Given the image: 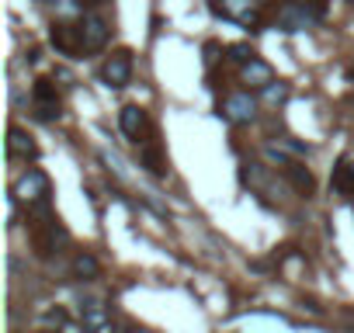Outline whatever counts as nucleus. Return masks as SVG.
Returning <instances> with one entry per match:
<instances>
[{
	"label": "nucleus",
	"instance_id": "nucleus-1",
	"mask_svg": "<svg viewBox=\"0 0 354 333\" xmlns=\"http://www.w3.org/2000/svg\"><path fill=\"white\" fill-rule=\"evenodd\" d=\"M319 18H323V11H319V8L299 4V0H288V4L278 11V21H281V28H285V32H306V28H313Z\"/></svg>",
	"mask_w": 354,
	"mask_h": 333
},
{
	"label": "nucleus",
	"instance_id": "nucleus-2",
	"mask_svg": "<svg viewBox=\"0 0 354 333\" xmlns=\"http://www.w3.org/2000/svg\"><path fill=\"white\" fill-rule=\"evenodd\" d=\"M18 202H25V205H35V202H42V198H49V178L42 174V171H28V174H21L18 181H15V191H11Z\"/></svg>",
	"mask_w": 354,
	"mask_h": 333
},
{
	"label": "nucleus",
	"instance_id": "nucleus-3",
	"mask_svg": "<svg viewBox=\"0 0 354 333\" xmlns=\"http://www.w3.org/2000/svg\"><path fill=\"white\" fill-rule=\"evenodd\" d=\"M101 80H104L108 87H125V84L132 80V53H129V49L111 53L108 63H104V70H101Z\"/></svg>",
	"mask_w": 354,
	"mask_h": 333
},
{
	"label": "nucleus",
	"instance_id": "nucleus-4",
	"mask_svg": "<svg viewBox=\"0 0 354 333\" xmlns=\"http://www.w3.org/2000/svg\"><path fill=\"white\" fill-rule=\"evenodd\" d=\"M53 46H56V53H63L70 59H77V53H87L84 49V35H80V25L73 28L66 21H56L53 25Z\"/></svg>",
	"mask_w": 354,
	"mask_h": 333
},
{
	"label": "nucleus",
	"instance_id": "nucleus-5",
	"mask_svg": "<svg viewBox=\"0 0 354 333\" xmlns=\"http://www.w3.org/2000/svg\"><path fill=\"white\" fill-rule=\"evenodd\" d=\"M32 94H35V115H39L42 122L59 118V94H56L53 80H46V77H42V80H35Z\"/></svg>",
	"mask_w": 354,
	"mask_h": 333
},
{
	"label": "nucleus",
	"instance_id": "nucleus-6",
	"mask_svg": "<svg viewBox=\"0 0 354 333\" xmlns=\"http://www.w3.org/2000/svg\"><path fill=\"white\" fill-rule=\"evenodd\" d=\"M223 115H226L233 125H247V122H254V115H257V101H254V94H247V91L230 94Z\"/></svg>",
	"mask_w": 354,
	"mask_h": 333
},
{
	"label": "nucleus",
	"instance_id": "nucleus-7",
	"mask_svg": "<svg viewBox=\"0 0 354 333\" xmlns=\"http://www.w3.org/2000/svg\"><path fill=\"white\" fill-rule=\"evenodd\" d=\"M80 35H84V49L87 53H97L108 42V21L101 15H84L80 18Z\"/></svg>",
	"mask_w": 354,
	"mask_h": 333
},
{
	"label": "nucleus",
	"instance_id": "nucleus-8",
	"mask_svg": "<svg viewBox=\"0 0 354 333\" xmlns=\"http://www.w3.org/2000/svg\"><path fill=\"white\" fill-rule=\"evenodd\" d=\"M63 243H70V233L49 216V219L42 222V233H35V250H39L42 257H49V254H56V247H63Z\"/></svg>",
	"mask_w": 354,
	"mask_h": 333
},
{
	"label": "nucleus",
	"instance_id": "nucleus-9",
	"mask_svg": "<svg viewBox=\"0 0 354 333\" xmlns=\"http://www.w3.org/2000/svg\"><path fill=\"white\" fill-rule=\"evenodd\" d=\"M80 323H84V330H87V333H104V330H108V323H111L108 305H104V302H97V298H87V302L80 305Z\"/></svg>",
	"mask_w": 354,
	"mask_h": 333
},
{
	"label": "nucleus",
	"instance_id": "nucleus-10",
	"mask_svg": "<svg viewBox=\"0 0 354 333\" xmlns=\"http://www.w3.org/2000/svg\"><path fill=\"white\" fill-rule=\"evenodd\" d=\"M118 125H122V132L132 139V142H139V135L146 132V111L139 108V104H125L122 111H118Z\"/></svg>",
	"mask_w": 354,
	"mask_h": 333
},
{
	"label": "nucleus",
	"instance_id": "nucleus-11",
	"mask_svg": "<svg viewBox=\"0 0 354 333\" xmlns=\"http://www.w3.org/2000/svg\"><path fill=\"white\" fill-rule=\"evenodd\" d=\"M330 184H333V191H337V195H344V198H351V195H354V163H351L347 156H344V160H337Z\"/></svg>",
	"mask_w": 354,
	"mask_h": 333
},
{
	"label": "nucleus",
	"instance_id": "nucleus-12",
	"mask_svg": "<svg viewBox=\"0 0 354 333\" xmlns=\"http://www.w3.org/2000/svg\"><path fill=\"white\" fill-rule=\"evenodd\" d=\"M8 153H11V156L35 160V156H39V146H35V139H32L25 129H11V135H8Z\"/></svg>",
	"mask_w": 354,
	"mask_h": 333
},
{
	"label": "nucleus",
	"instance_id": "nucleus-13",
	"mask_svg": "<svg viewBox=\"0 0 354 333\" xmlns=\"http://www.w3.org/2000/svg\"><path fill=\"white\" fill-rule=\"evenodd\" d=\"M285 174H288V181L295 184V191H299V195H306V198H309V195L316 191V178L306 171L302 163H295V160H292V163L285 166Z\"/></svg>",
	"mask_w": 354,
	"mask_h": 333
},
{
	"label": "nucleus",
	"instance_id": "nucleus-14",
	"mask_svg": "<svg viewBox=\"0 0 354 333\" xmlns=\"http://www.w3.org/2000/svg\"><path fill=\"white\" fill-rule=\"evenodd\" d=\"M70 271H73V278H84V281H94V278L101 274V264H97V257H94V254H87V250H80V254L73 257V264H70Z\"/></svg>",
	"mask_w": 354,
	"mask_h": 333
},
{
	"label": "nucleus",
	"instance_id": "nucleus-15",
	"mask_svg": "<svg viewBox=\"0 0 354 333\" xmlns=\"http://www.w3.org/2000/svg\"><path fill=\"white\" fill-rule=\"evenodd\" d=\"M274 77H271V66L268 63H261V59H250L247 66H243V84H250V87H268Z\"/></svg>",
	"mask_w": 354,
	"mask_h": 333
},
{
	"label": "nucleus",
	"instance_id": "nucleus-16",
	"mask_svg": "<svg viewBox=\"0 0 354 333\" xmlns=\"http://www.w3.org/2000/svg\"><path fill=\"white\" fill-rule=\"evenodd\" d=\"M212 11L219 15H226V18H233V21H243L247 15H254V0H223V8L219 4H212Z\"/></svg>",
	"mask_w": 354,
	"mask_h": 333
},
{
	"label": "nucleus",
	"instance_id": "nucleus-17",
	"mask_svg": "<svg viewBox=\"0 0 354 333\" xmlns=\"http://www.w3.org/2000/svg\"><path fill=\"white\" fill-rule=\"evenodd\" d=\"M288 94H292V87H288L285 80H271V84L264 87V101H268V104H285Z\"/></svg>",
	"mask_w": 354,
	"mask_h": 333
},
{
	"label": "nucleus",
	"instance_id": "nucleus-18",
	"mask_svg": "<svg viewBox=\"0 0 354 333\" xmlns=\"http://www.w3.org/2000/svg\"><path fill=\"white\" fill-rule=\"evenodd\" d=\"M226 53H230V59H233V63H240V66H247L250 59H257V53H254L247 42H236V46H230Z\"/></svg>",
	"mask_w": 354,
	"mask_h": 333
},
{
	"label": "nucleus",
	"instance_id": "nucleus-19",
	"mask_svg": "<svg viewBox=\"0 0 354 333\" xmlns=\"http://www.w3.org/2000/svg\"><path fill=\"white\" fill-rule=\"evenodd\" d=\"M264 156H268V163H274V166H281V171H285V166L292 163V160H288V153H285L281 146H264Z\"/></svg>",
	"mask_w": 354,
	"mask_h": 333
},
{
	"label": "nucleus",
	"instance_id": "nucleus-20",
	"mask_svg": "<svg viewBox=\"0 0 354 333\" xmlns=\"http://www.w3.org/2000/svg\"><path fill=\"white\" fill-rule=\"evenodd\" d=\"M142 163L149 166L153 174H163V160H160V153H156V149H142Z\"/></svg>",
	"mask_w": 354,
	"mask_h": 333
},
{
	"label": "nucleus",
	"instance_id": "nucleus-21",
	"mask_svg": "<svg viewBox=\"0 0 354 333\" xmlns=\"http://www.w3.org/2000/svg\"><path fill=\"white\" fill-rule=\"evenodd\" d=\"M42 323H46V326H66V312H63V309H49V312L42 316Z\"/></svg>",
	"mask_w": 354,
	"mask_h": 333
},
{
	"label": "nucleus",
	"instance_id": "nucleus-22",
	"mask_svg": "<svg viewBox=\"0 0 354 333\" xmlns=\"http://www.w3.org/2000/svg\"><path fill=\"white\" fill-rule=\"evenodd\" d=\"M56 8H59V15H63V18H73V15L80 11L77 0H56Z\"/></svg>",
	"mask_w": 354,
	"mask_h": 333
},
{
	"label": "nucleus",
	"instance_id": "nucleus-23",
	"mask_svg": "<svg viewBox=\"0 0 354 333\" xmlns=\"http://www.w3.org/2000/svg\"><path fill=\"white\" fill-rule=\"evenodd\" d=\"M101 163H108L115 174H122V160L115 156V153H108V149H101Z\"/></svg>",
	"mask_w": 354,
	"mask_h": 333
},
{
	"label": "nucleus",
	"instance_id": "nucleus-24",
	"mask_svg": "<svg viewBox=\"0 0 354 333\" xmlns=\"http://www.w3.org/2000/svg\"><path fill=\"white\" fill-rule=\"evenodd\" d=\"M285 149H288V153H295V156H306V153H309V146H302L299 139H285Z\"/></svg>",
	"mask_w": 354,
	"mask_h": 333
},
{
	"label": "nucleus",
	"instance_id": "nucleus-25",
	"mask_svg": "<svg viewBox=\"0 0 354 333\" xmlns=\"http://www.w3.org/2000/svg\"><path fill=\"white\" fill-rule=\"evenodd\" d=\"M299 4H309V8H319V11H323V4H326V0H299Z\"/></svg>",
	"mask_w": 354,
	"mask_h": 333
},
{
	"label": "nucleus",
	"instance_id": "nucleus-26",
	"mask_svg": "<svg viewBox=\"0 0 354 333\" xmlns=\"http://www.w3.org/2000/svg\"><path fill=\"white\" fill-rule=\"evenodd\" d=\"M87 4H104V0H87Z\"/></svg>",
	"mask_w": 354,
	"mask_h": 333
},
{
	"label": "nucleus",
	"instance_id": "nucleus-27",
	"mask_svg": "<svg viewBox=\"0 0 354 333\" xmlns=\"http://www.w3.org/2000/svg\"><path fill=\"white\" fill-rule=\"evenodd\" d=\"M132 333H149V330H132Z\"/></svg>",
	"mask_w": 354,
	"mask_h": 333
},
{
	"label": "nucleus",
	"instance_id": "nucleus-28",
	"mask_svg": "<svg viewBox=\"0 0 354 333\" xmlns=\"http://www.w3.org/2000/svg\"><path fill=\"white\" fill-rule=\"evenodd\" d=\"M347 4H354V0H347Z\"/></svg>",
	"mask_w": 354,
	"mask_h": 333
}]
</instances>
